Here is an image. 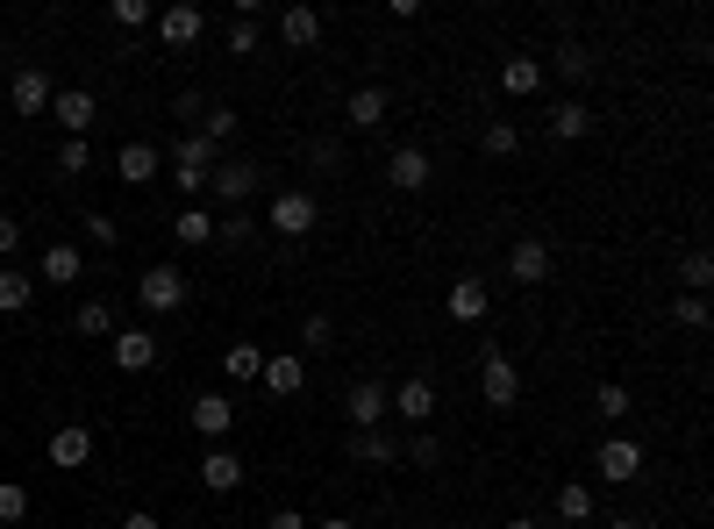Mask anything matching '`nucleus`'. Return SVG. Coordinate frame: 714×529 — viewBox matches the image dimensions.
Masks as SVG:
<instances>
[{
    "label": "nucleus",
    "instance_id": "nucleus-1",
    "mask_svg": "<svg viewBox=\"0 0 714 529\" xmlns=\"http://www.w3.org/2000/svg\"><path fill=\"white\" fill-rule=\"evenodd\" d=\"M207 187H215V201L230 208V215H243V208H251L257 193H265V165H251V158H215Z\"/></svg>",
    "mask_w": 714,
    "mask_h": 529
},
{
    "label": "nucleus",
    "instance_id": "nucleus-2",
    "mask_svg": "<svg viewBox=\"0 0 714 529\" xmlns=\"http://www.w3.org/2000/svg\"><path fill=\"white\" fill-rule=\"evenodd\" d=\"M322 222V201H315L308 187H286V193H271V236H286V244H300V236Z\"/></svg>",
    "mask_w": 714,
    "mask_h": 529
},
{
    "label": "nucleus",
    "instance_id": "nucleus-3",
    "mask_svg": "<svg viewBox=\"0 0 714 529\" xmlns=\"http://www.w3.org/2000/svg\"><path fill=\"white\" fill-rule=\"evenodd\" d=\"M594 473L607 479V487H629V479L643 473V444H636V436H621V430H607L600 451H594Z\"/></svg>",
    "mask_w": 714,
    "mask_h": 529
},
{
    "label": "nucleus",
    "instance_id": "nucleus-4",
    "mask_svg": "<svg viewBox=\"0 0 714 529\" xmlns=\"http://www.w3.org/2000/svg\"><path fill=\"white\" fill-rule=\"evenodd\" d=\"M207 172H215V144H201V136H179V144H172V179H179V193H207Z\"/></svg>",
    "mask_w": 714,
    "mask_h": 529
},
{
    "label": "nucleus",
    "instance_id": "nucleus-5",
    "mask_svg": "<svg viewBox=\"0 0 714 529\" xmlns=\"http://www.w3.org/2000/svg\"><path fill=\"white\" fill-rule=\"evenodd\" d=\"M136 300H143L150 315H172L179 300H187V272L179 265H150L143 279H136Z\"/></svg>",
    "mask_w": 714,
    "mask_h": 529
},
{
    "label": "nucleus",
    "instance_id": "nucleus-6",
    "mask_svg": "<svg viewBox=\"0 0 714 529\" xmlns=\"http://www.w3.org/2000/svg\"><path fill=\"white\" fill-rule=\"evenodd\" d=\"M551 272H557V251L543 244V236H522V244L508 251V279H514V286H543Z\"/></svg>",
    "mask_w": 714,
    "mask_h": 529
},
{
    "label": "nucleus",
    "instance_id": "nucleus-7",
    "mask_svg": "<svg viewBox=\"0 0 714 529\" xmlns=\"http://www.w3.org/2000/svg\"><path fill=\"white\" fill-rule=\"evenodd\" d=\"M429 179H436V165H429V150H422V144H401V150L386 158V187H401V193H422Z\"/></svg>",
    "mask_w": 714,
    "mask_h": 529
},
{
    "label": "nucleus",
    "instance_id": "nucleus-8",
    "mask_svg": "<svg viewBox=\"0 0 714 529\" xmlns=\"http://www.w3.org/2000/svg\"><path fill=\"white\" fill-rule=\"evenodd\" d=\"M479 394H486V408H514L522 401V372H514V358H486L479 366Z\"/></svg>",
    "mask_w": 714,
    "mask_h": 529
},
{
    "label": "nucleus",
    "instance_id": "nucleus-9",
    "mask_svg": "<svg viewBox=\"0 0 714 529\" xmlns=\"http://www.w3.org/2000/svg\"><path fill=\"white\" fill-rule=\"evenodd\" d=\"M43 458H51L57 473H79V465L94 458V430H86V422H65V430H57L51 444H43Z\"/></svg>",
    "mask_w": 714,
    "mask_h": 529
},
{
    "label": "nucleus",
    "instance_id": "nucleus-10",
    "mask_svg": "<svg viewBox=\"0 0 714 529\" xmlns=\"http://www.w3.org/2000/svg\"><path fill=\"white\" fill-rule=\"evenodd\" d=\"M386 401H393V415H401V422H415V430H429V422H436V387L422 380V372H415V380H401Z\"/></svg>",
    "mask_w": 714,
    "mask_h": 529
},
{
    "label": "nucleus",
    "instance_id": "nucleus-11",
    "mask_svg": "<svg viewBox=\"0 0 714 529\" xmlns=\"http://www.w3.org/2000/svg\"><path fill=\"white\" fill-rule=\"evenodd\" d=\"M51 115H57V129H65V136H86L100 123V100L86 94V86H72V94H51Z\"/></svg>",
    "mask_w": 714,
    "mask_h": 529
},
{
    "label": "nucleus",
    "instance_id": "nucleus-12",
    "mask_svg": "<svg viewBox=\"0 0 714 529\" xmlns=\"http://www.w3.org/2000/svg\"><path fill=\"white\" fill-rule=\"evenodd\" d=\"M386 387H379V380H358L351 387V394H343V415H351V430H379V422H386Z\"/></svg>",
    "mask_w": 714,
    "mask_h": 529
},
{
    "label": "nucleus",
    "instance_id": "nucleus-13",
    "mask_svg": "<svg viewBox=\"0 0 714 529\" xmlns=\"http://www.w3.org/2000/svg\"><path fill=\"white\" fill-rule=\"evenodd\" d=\"M158 36L172 43V51H193V43L207 36V14H201V8H187V0H179V8H164V14H158Z\"/></svg>",
    "mask_w": 714,
    "mask_h": 529
},
{
    "label": "nucleus",
    "instance_id": "nucleus-14",
    "mask_svg": "<svg viewBox=\"0 0 714 529\" xmlns=\"http://www.w3.org/2000/svg\"><path fill=\"white\" fill-rule=\"evenodd\" d=\"M8 100H14V115H43V108H51V72H43V65H22L8 80Z\"/></svg>",
    "mask_w": 714,
    "mask_h": 529
},
{
    "label": "nucleus",
    "instance_id": "nucleus-15",
    "mask_svg": "<svg viewBox=\"0 0 714 529\" xmlns=\"http://www.w3.org/2000/svg\"><path fill=\"white\" fill-rule=\"evenodd\" d=\"M444 308H450V322H486V308H493V294H486V279H450V294H444Z\"/></svg>",
    "mask_w": 714,
    "mask_h": 529
},
{
    "label": "nucleus",
    "instance_id": "nucleus-16",
    "mask_svg": "<svg viewBox=\"0 0 714 529\" xmlns=\"http://www.w3.org/2000/svg\"><path fill=\"white\" fill-rule=\"evenodd\" d=\"M115 366L121 372H150V366H158V337H150V329H115Z\"/></svg>",
    "mask_w": 714,
    "mask_h": 529
},
{
    "label": "nucleus",
    "instance_id": "nucleus-17",
    "mask_svg": "<svg viewBox=\"0 0 714 529\" xmlns=\"http://www.w3.org/2000/svg\"><path fill=\"white\" fill-rule=\"evenodd\" d=\"M201 487H207V494H236V487H243V458H236V451H222V444H207Z\"/></svg>",
    "mask_w": 714,
    "mask_h": 529
},
{
    "label": "nucleus",
    "instance_id": "nucleus-18",
    "mask_svg": "<svg viewBox=\"0 0 714 529\" xmlns=\"http://www.w3.org/2000/svg\"><path fill=\"white\" fill-rule=\"evenodd\" d=\"M115 179L150 187V179H158V144H143V136H136V144H121V150H115Z\"/></svg>",
    "mask_w": 714,
    "mask_h": 529
},
{
    "label": "nucleus",
    "instance_id": "nucleus-19",
    "mask_svg": "<svg viewBox=\"0 0 714 529\" xmlns=\"http://www.w3.org/2000/svg\"><path fill=\"white\" fill-rule=\"evenodd\" d=\"M257 380H265L271 394H300V387H308V358H294V351H271Z\"/></svg>",
    "mask_w": 714,
    "mask_h": 529
},
{
    "label": "nucleus",
    "instance_id": "nucleus-20",
    "mask_svg": "<svg viewBox=\"0 0 714 529\" xmlns=\"http://www.w3.org/2000/svg\"><path fill=\"white\" fill-rule=\"evenodd\" d=\"M543 86V57H500V94L508 100H529Z\"/></svg>",
    "mask_w": 714,
    "mask_h": 529
},
{
    "label": "nucleus",
    "instance_id": "nucleus-21",
    "mask_svg": "<svg viewBox=\"0 0 714 529\" xmlns=\"http://www.w3.org/2000/svg\"><path fill=\"white\" fill-rule=\"evenodd\" d=\"M230 422H236V401H222V394H201V401H193V430H201L207 444H222V436H230Z\"/></svg>",
    "mask_w": 714,
    "mask_h": 529
},
{
    "label": "nucleus",
    "instance_id": "nucleus-22",
    "mask_svg": "<svg viewBox=\"0 0 714 529\" xmlns=\"http://www.w3.org/2000/svg\"><path fill=\"white\" fill-rule=\"evenodd\" d=\"M351 458L358 465H401V444L386 430H351Z\"/></svg>",
    "mask_w": 714,
    "mask_h": 529
},
{
    "label": "nucleus",
    "instance_id": "nucleus-23",
    "mask_svg": "<svg viewBox=\"0 0 714 529\" xmlns=\"http://www.w3.org/2000/svg\"><path fill=\"white\" fill-rule=\"evenodd\" d=\"M551 136H557V144H579V136H594V108H586V100H557Z\"/></svg>",
    "mask_w": 714,
    "mask_h": 529
},
{
    "label": "nucleus",
    "instance_id": "nucleus-24",
    "mask_svg": "<svg viewBox=\"0 0 714 529\" xmlns=\"http://www.w3.org/2000/svg\"><path fill=\"white\" fill-rule=\"evenodd\" d=\"M29 300H36V279L22 265H0V315H22Z\"/></svg>",
    "mask_w": 714,
    "mask_h": 529
},
{
    "label": "nucleus",
    "instance_id": "nucleus-25",
    "mask_svg": "<svg viewBox=\"0 0 714 529\" xmlns=\"http://www.w3.org/2000/svg\"><path fill=\"white\" fill-rule=\"evenodd\" d=\"M279 36L294 43V51H308V43H322V14H315V8H286L279 14Z\"/></svg>",
    "mask_w": 714,
    "mask_h": 529
},
{
    "label": "nucleus",
    "instance_id": "nucleus-26",
    "mask_svg": "<svg viewBox=\"0 0 714 529\" xmlns=\"http://www.w3.org/2000/svg\"><path fill=\"white\" fill-rule=\"evenodd\" d=\"M343 115H351V129H379V123H386V86H358Z\"/></svg>",
    "mask_w": 714,
    "mask_h": 529
},
{
    "label": "nucleus",
    "instance_id": "nucleus-27",
    "mask_svg": "<svg viewBox=\"0 0 714 529\" xmlns=\"http://www.w3.org/2000/svg\"><path fill=\"white\" fill-rule=\"evenodd\" d=\"M72 322H79L86 337H115V329H121V315H115V300L100 294V300H79V315H72Z\"/></svg>",
    "mask_w": 714,
    "mask_h": 529
},
{
    "label": "nucleus",
    "instance_id": "nucleus-28",
    "mask_svg": "<svg viewBox=\"0 0 714 529\" xmlns=\"http://www.w3.org/2000/svg\"><path fill=\"white\" fill-rule=\"evenodd\" d=\"M594 408H600V422H607V430H621V422H629V408H636V394H629L621 380H607L600 394H594Z\"/></svg>",
    "mask_w": 714,
    "mask_h": 529
},
{
    "label": "nucleus",
    "instance_id": "nucleus-29",
    "mask_svg": "<svg viewBox=\"0 0 714 529\" xmlns=\"http://www.w3.org/2000/svg\"><path fill=\"white\" fill-rule=\"evenodd\" d=\"M43 279L72 286V279H79V251H72V244H43Z\"/></svg>",
    "mask_w": 714,
    "mask_h": 529
},
{
    "label": "nucleus",
    "instance_id": "nucleus-30",
    "mask_svg": "<svg viewBox=\"0 0 714 529\" xmlns=\"http://www.w3.org/2000/svg\"><path fill=\"white\" fill-rule=\"evenodd\" d=\"M172 236H179V244H215V215H207V208H179Z\"/></svg>",
    "mask_w": 714,
    "mask_h": 529
},
{
    "label": "nucleus",
    "instance_id": "nucleus-31",
    "mask_svg": "<svg viewBox=\"0 0 714 529\" xmlns=\"http://www.w3.org/2000/svg\"><path fill=\"white\" fill-rule=\"evenodd\" d=\"M401 458H407V465H422V473H436V465H444V436H436V430H415Z\"/></svg>",
    "mask_w": 714,
    "mask_h": 529
},
{
    "label": "nucleus",
    "instance_id": "nucleus-32",
    "mask_svg": "<svg viewBox=\"0 0 714 529\" xmlns=\"http://www.w3.org/2000/svg\"><path fill=\"white\" fill-rule=\"evenodd\" d=\"M586 516H594V487H579V479H572V487H557V522L579 529Z\"/></svg>",
    "mask_w": 714,
    "mask_h": 529
},
{
    "label": "nucleus",
    "instance_id": "nucleus-33",
    "mask_svg": "<svg viewBox=\"0 0 714 529\" xmlns=\"http://www.w3.org/2000/svg\"><path fill=\"white\" fill-rule=\"evenodd\" d=\"M679 286L707 300V286H714V258H707V251H686V258H679Z\"/></svg>",
    "mask_w": 714,
    "mask_h": 529
},
{
    "label": "nucleus",
    "instance_id": "nucleus-34",
    "mask_svg": "<svg viewBox=\"0 0 714 529\" xmlns=\"http://www.w3.org/2000/svg\"><path fill=\"white\" fill-rule=\"evenodd\" d=\"M222 372H230V380H257V372H265V351H257V343H230V351H222Z\"/></svg>",
    "mask_w": 714,
    "mask_h": 529
},
{
    "label": "nucleus",
    "instance_id": "nucleus-35",
    "mask_svg": "<svg viewBox=\"0 0 714 529\" xmlns=\"http://www.w3.org/2000/svg\"><path fill=\"white\" fill-rule=\"evenodd\" d=\"M193 136H201V144H230V136H236V115L215 100V108H201V129H193Z\"/></svg>",
    "mask_w": 714,
    "mask_h": 529
},
{
    "label": "nucleus",
    "instance_id": "nucleus-36",
    "mask_svg": "<svg viewBox=\"0 0 714 529\" xmlns=\"http://www.w3.org/2000/svg\"><path fill=\"white\" fill-rule=\"evenodd\" d=\"M29 522V487H14V479H0V529Z\"/></svg>",
    "mask_w": 714,
    "mask_h": 529
},
{
    "label": "nucleus",
    "instance_id": "nucleus-37",
    "mask_svg": "<svg viewBox=\"0 0 714 529\" xmlns=\"http://www.w3.org/2000/svg\"><path fill=\"white\" fill-rule=\"evenodd\" d=\"M257 43H265V22H257V14H236V22H230V51H236V57H251Z\"/></svg>",
    "mask_w": 714,
    "mask_h": 529
},
{
    "label": "nucleus",
    "instance_id": "nucleus-38",
    "mask_svg": "<svg viewBox=\"0 0 714 529\" xmlns=\"http://www.w3.org/2000/svg\"><path fill=\"white\" fill-rule=\"evenodd\" d=\"M479 144H486V158H514V150H522V129H514V123H493Z\"/></svg>",
    "mask_w": 714,
    "mask_h": 529
},
{
    "label": "nucleus",
    "instance_id": "nucleus-39",
    "mask_svg": "<svg viewBox=\"0 0 714 529\" xmlns=\"http://www.w3.org/2000/svg\"><path fill=\"white\" fill-rule=\"evenodd\" d=\"M557 72H565V80H586V72H594V51H586V43H557Z\"/></svg>",
    "mask_w": 714,
    "mask_h": 529
},
{
    "label": "nucleus",
    "instance_id": "nucleus-40",
    "mask_svg": "<svg viewBox=\"0 0 714 529\" xmlns=\"http://www.w3.org/2000/svg\"><path fill=\"white\" fill-rule=\"evenodd\" d=\"M86 165H94V144H86V136H65V144H57V172H86Z\"/></svg>",
    "mask_w": 714,
    "mask_h": 529
},
{
    "label": "nucleus",
    "instance_id": "nucleus-41",
    "mask_svg": "<svg viewBox=\"0 0 714 529\" xmlns=\"http://www.w3.org/2000/svg\"><path fill=\"white\" fill-rule=\"evenodd\" d=\"M672 322H679V329H707V300H701V294H679V300H672Z\"/></svg>",
    "mask_w": 714,
    "mask_h": 529
},
{
    "label": "nucleus",
    "instance_id": "nucleus-42",
    "mask_svg": "<svg viewBox=\"0 0 714 529\" xmlns=\"http://www.w3.org/2000/svg\"><path fill=\"white\" fill-rule=\"evenodd\" d=\"M300 343H308V351H329V343H337V322H329V315H308V322H300Z\"/></svg>",
    "mask_w": 714,
    "mask_h": 529
},
{
    "label": "nucleus",
    "instance_id": "nucleus-43",
    "mask_svg": "<svg viewBox=\"0 0 714 529\" xmlns=\"http://www.w3.org/2000/svg\"><path fill=\"white\" fill-rule=\"evenodd\" d=\"M215 236H222V244H257V222H251V215H222Z\"/></svg>",
    "mask_w": 714,
    "mask_h": 529
},
{
    "label": "nucleus",
    "instance_id": "nucleus-44",
    "mask_svg": "<svg viewBox=\"0 0 714 529\" xmlns=\"http://www.w3.org/2000/svg\"><path fill=\"white\" fill-rule=\"evenodd\" d=\"M86 236H94V244H100V251H115V244H121V230H115V215H100V208H94V215H86Z\"/></svg>",
    "mask_w": 714,
    "mask_h": 529
},
{
    "label": "nucleus",
    "instance_id": "nucleus-45",
    "mask_svg": "<svg viewBox=\"0 0 714 529\" xmlns=\"http://www.w3.org/2000/svg\"><path fill=\"white\" fill-rule=\"evenodd\" d=\"M115 22L121 29H143V22H158V14H150V0H115Z\"/></svg>",
    "mask_w": 714,
    "mask_h": 529
},
{
    "label": "nucleus",
    "instance_id": "nucleus-46",
    "mask_svg": "<svg viewBox=\"0 0 714 529\" xmlns=\"http://www.w3.org/2000/svg\"><path fill=\"white\" fill-rule=\"evenodd\" d=\"M343 158H351V150H343V144H337V136H322V144H315V165H322V172H337V165H343Z\"/></svg>",
    "mask_w": 714,
    "mask_h": 529
},
{
    "label": "nucleus",
    "instance_id": "nucleus-47",
    "mask_svg": "<svg viewBox=\"0 0 714 529\" xmlns=\"http://www.w3.org/2000/svg\"><path fill=\"white\" fill-rule=\"evenodd\" d=\"M265 529H308V516H300V508H271Z\"/></svg>",
    "mask_w": 714,
    "mask_h": 529
},
{
    "label": "nucleus",
    "instance_id": "nucleus-48",
    "mask_svg": "<svg viewBox=\"0 0 714 529\" xmlns=\"http://www.w3.org/2000/svg\"><path fill=\"white\" fill-rule=\"evenodd\" d=\"M14 244H22V222H14V215H0V258H8Z\"/></svg>",
    "mask_w": 714,
    "mask_h": 529
},
{
    "label": "nucleus",
    "instance_id": "nucleus-49",
    "mask_svg": "<svg viewBox=\"0 0 714 529\" xmlns=\"http://www.w3.org/2000/svg\"><path fill=\"white\" fill-rule=\"evenodd\" d=\"M121 529H164L158 516H121Z\"/></svg>",
    "mask_w": 714,
    "mask_h": 529
},
{
    "label": "nucleus",
    "instance_id": "nucleus-50",
    "mask_svg": "<svg viewBox=\"0 0 714 529\" xmlns=\"http://www.w3.org/2000/svg\"><path fill=\"white\" fill-rule=\"evenodd\" d=\"M315 529H358V522H351V516H322Z\"/></svg>",
    "mask_w": 714,
    "mask_h": 529
},
{
    "label": "nucleus",
    "instance_id": "nucleus-51",
    "mask_svg": "<svg viewBox=\"0 0 714 529\" xmlns=\"http://www.w3.org/2000/svg\"><path fill=\"white\" fill-rule=\"evenodd\" d=\"M500 529H536V516H508V522H500Z\"/></svg>",
    "mask_w": 714,
    "mask_h": 529
},
{
    "label": "nucleus",
    "instance_id": "nucleus-52",
    "mask_svg": "<svg viewBox=\"0 0 714 529\" xmlns=\"http://www.w3.org/2000/svg\"><path fill=\"white\" fill-rule=\"evenodd\" d=\"M607 529H643V522H636V516H615V522H607Z\"/></svg>",
    "mask_w": 714,
    "mask_h": 529
}]
</instances>
